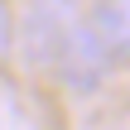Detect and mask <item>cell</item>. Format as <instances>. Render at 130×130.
Here are the masks:
<instances>
[{
	"instance_id": "cell-2",
	"label": "cell",
	"mask_w": 130,
	"mask_h": 130,
	"mask_svg": "<svg viewBox=\"0 0 130 130\" xmlns=\"http://www.w3.org/2000/svg\"><path fill=\"white\" fill-rule=\"evenodd\" d=\"M77 19V10L72 5H29V14H24V58L34 63V68H48L53 72V58H58V43H63V34H68V24Z\"/></svg>"
},
{
	"instance_id": "cell-1",
	"label": "cell",
	"mask_w": 130,
	"mask_h": 130,
	"mask_svg": "<svg viewBox=\"0 0 130 130\" xmlns=\"http://www.w3.org/2000/svg\"><path fill=\"white\" fill-rule=\"evenodd\" d=\"M53 72H58V82H63L68 92H82V96L106 82L111 53H106V43L92 34V24H87L82 14L68 24V34H63V43H58V58H53Z\"/></svg>"
},
{
	"instance_id": "cell-3",
	"label": "cell",
	"mask_w": 130,
	"mask_h": 130,
	"mask_svg": "<svg viewBox=\"0 0 130 130\" xmlns=\"http://www.w3.org/2000/svg\"><path fill=\"white\" fill-rule=\"evenodd\" d=\"M111 58H130V0H101L82 14Z\"/></svg>"
},
{
	"instance_id": "cell-4",
	"label": "cell",
	"mask_w": 130,
	"mask_h": 130,
	"mask_svg": "<svg viewBox=\"0 0 130 130\" xmlns=\"http://www.w3.org/2000/svg\"><path fill=\"white\" fill-rule=\"evenodd\" d=\"M14 48V19H10V10L0 5V58Z\"/></svg>"
}]
</instances>
